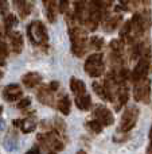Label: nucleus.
Returning <instances> with one entry per match:
<instances>
[{"label":"nucleus","mask_w":152,"mask_h":154,"mask_svg":"<svg viewBox=\"0 0 152 154\" xmlns=\"http://www.w3.org/2000/svg\"><path fill=\"white\" fill-rule=\"evenodd\" d=\"M69 32L72 38V51L77 57H82L86 51V32L80 27H72Z\"/></svg>","instance_id":"obj_1"},{"label":"nucleus","mask_w":152,"mask_h":154,"mask_svg":"<svg viewBox=\"0 0 152 154\" xmlns=\"http://www.w3.org/2000/svg\"><path fill=\"white\" fill-rule=\"evenodd\" d=\"M85 72L90 77H100L105 72L104 57L101 53H94L85 61Z\"/></svg>","instance_id":"obj_2"},{"label":"nucleus","mask_w":152,"mask_h":154,"mask_svg":"<svg viewBox=\"0 0 152 154\" xmlns=\"http://www.w3.org/2000/svg\"><path fill=\"white\" fill-rule=\"evenodd\" d=\"M137 118H139V109H137V107L136 106L127 107V109L124 111L123 116H121L118 131L120 133H125V134L128 131H131L135 127V125H136Z\"/></svg>","instance_id":"obj_3"},{"label":"nucleus","mask_w":152,"mask_h":154,"mask_svg":"<svg viewBox=\"0 0 152 154\" xmlns=\"http://www.w3.org/2000/svg\"><path fill=\"white\" fill-rule=\"evenodd\" d=\"M27 34H28V38L31 39L32 43L35 45H43V43L47 42V32H46L45 24L42 22H32L28 26V30H27Z\"/></svg>","instance_id":"obj_4"},{"label":"nucleus","mask_w":152,"mask_h":154,"mask_svg":"<svg viewBox=\"0 0 152 154\" xmlns=\"http://www.w3.org/2000/svg\"><path fill=\"white\" fill-rule=\"evenodd\" d=\"M150 96H151V85H150V80L143 79L136 81L133 87V97L136 101L140 103H145L147 104L150 101Z\"/></svg>","instance_id":"obj_5"},{"label":"nucleus","mask_w":152,"mask_h":154,"mask_svg":"<svg viewBox=\"0 0 152 154\" xmlns=\"http://www.w3.org/2000/svg\"><path fill=\"white\" fill-rule=\"evenodd\" d=\"M148 70H150V58H148L147 53H145L140 57L137 65L135 66L133 72H132V80L136 82V81H139V80L147 79Z\"/></svg>","instance_id":"obj_6"},{"label":"nucleus","mask_w":152,"mask_h":154,"mask_svg":"<svg viewBox=\"0 0 152 154\" xmlns=\"http://www.w3.org/2000/svg\"><path fill=\"white\" fill-rule=\"evenodd\" d=\"M94 118H96V120H98L102 126H110L115 122V118H113L112 112L105 106H101V104L94 107Z\"/></svg>","instance_id":"obj_7"},{"label":"nucleus","mask_w":152,"mask_h":154,"mask_svg":"<svg viewBox=\"0 0 152 154\" xmlns=\"http://www.w3.org/2000/svg\"><path fill=\"white\" fill-rule=\"evenodd\" d=\"M38 141L46 147V149H53L55 152L63 149V143L58 139V137L55 134H46V135H39Z\"/></svg>","instance_id":"obj_8"},{"label":"nucleus","mask_w":152,"mask_h":154,"mask_svg":"<svg viewBox=\"0 0 152 154\" xmlns=\"http://www.w3.org/2000/svg\"><path fill=\"white\" fill-rule=\"evenodd\" d=\"M22 96V88L18 84L7 85L3 91V97L7 101H15Z\"/></svg>","instance_id":"obj_9"},{"label":"nucleus","mask_w":152,"mask_h":154,"mask_svg":"<svg viewBox=\"0 0 152 154\" xmlns=\"http://www.w3.org/2000/svg\"><path fill=\"white\" fill-rule=\"evenodd\" d=\"M22 81H23V84L27 88H34L42 81V77H40V75H38L37 72H30L26 76H23Z\"/></svg>","instance_id":"obj_10"},{"label":"nucleus","mask_w":152,"mask_h":154,"mask_svg":"<svg viewBox=\"0 0 152 154\" xmlns=\"http://www.w3.org/2000/svg\"><path fill=\"white\" fill-rule=\"evenodd\" d=\"M70 89H72V92L74 93L75 96H80V95L86 93L85 82L78 80V79H75V77H72V80H70Z\"/></svg>","instance_id":"obj_11"},{"label":"nucleus","mask_w":152,"mask_h":154,"mask_svg":"<svg viewBox=\"0 0 152 154\" xmlns=\"http://www.w3.org/2000/svg\"><path fill=\"white\" fill-rule=\"evenodd\" d=\"M75 104H77V107L80 109L88 111V109L92 107V99L88 93H83V95L75 96Z\"/></svg>","instance_id":"obj_12"},{"label":"nucleus","mask_w":152,"mask_h":154,"mask_svg":"<svg viewBox=\"0 0 152 154\" xmlns=\"http://www.w3.org/2000/svg\"><path fill=\"white\" fill-rule=\"evenodd\" d=\"M53 91L50 89V88H42V89L38 92V100L40 101V103L46 104V106H51L53 104Z\"/></svg>","instance_id":"obj_13"},{"label":"nucleus","mask_w":152,"mask_h":154,"mask_svg":"<svg viewBox=\"0 0 152 154\" xmlns=\"http://www.w3.org/2000/svg\"><path fill=\"white\" fill-rule=\"evenodd\" d=\"M18 146H19V142H18L16 134L10 133L4 139V147L8 150V152H13V150L18 149Z\"/></svg>","instance_id":"obj_14"},{"label":"nucleus","mask_w":152,"mask_h":154,"mask_svg":"<svg viewBox=\"0 0 152 154\" xmlns=\"http://www.w3.org/2000/svg\"><path fill=\"white\" fill-rule=\"evenodd\" d=\"M11 45H12V50L15 53H20L23 49V37L20 32H15L11 35Z\"/></svg>","instance_id":"obj_15"},{"label":"nucleus","mask_w":152,"mask_h":154,"mask_svg":"<svg viewBox=\"0 0 152 154\" xmlns=\"http://www.w3.org/2000/svg\"><path fill=\"white\" fill-rule=\"evenodd\" d=\"M37 127V122H35L34 118H26V119H22V125H20V128L23 133L28 134V133H32Z\"/></svg>","instance_id":"obj_16"},{"label":"nucleus","mask_w":152,"mask_h":154,"mask_svg":"<svg viewBox=\"0 0 152 154\" xmlns=\"http://www.w3.org/2000/svg\"><path fill=\"white\" fill-rule=\"evenodd\" d=\"M70 99H69V96H66V95H63L61 99L58 100V109L62 112L63 115H69V112H70Z\"/></svg>","instance_id":"obj_17"},{"label":"nucleus","mask_w":152,"mask_h":154,"mask_svg":"<svg viewBox=\"0 0 152 154\" xmlns=\"http://www.w3.org/2000/svg\"><path fill=\"white\" fill-rule=\"evenodd\" d=\"M93 89L94 92L97 93L98 97H101L102 100H108L109 101V95L107 92V88H105L104 84H100V82H93Z\"/></svg>","instance_id":"obj_18"},{"label":"nucleus","mask_w":152,"mask_h":154,"mask_svg":"<svg viewBox=\"0 0 152 154\" xmlns=\"http://www.w3.org/2000/svg\"><path fill=\"white\" fill-rule=\"evenodd\" d=\"M150 5V0H128V7H135V8H145Z\"/></svg>","instance_id":"obj_19"},{"label":"nucleus","mask_w":152,"mask_h":154,"mask_svg":"<svg viewBox=\"0 0 152 154\" xmlns=\"http://www.w3.org/2000/svg\"><path fill=\"white\" fill-rule=\"evenodd\" d=\"M86 126H88V128L90 131H93L94 134H98V133H101L102 131V127H104V126L101 125V123L98 122V120H90V122H88L86 123Z\"/></svg>","instance_id":"obj_20"},{"label":"nucleus","mask_w":152,"mask_h":154,"mask_svg":"<svg viewBox=\"0 0 152 154\" xmlns=\"http://www.w3.org/2000/svg\"><path fill=\"white\" fill-rule=\"evenodd\" d=\"M118 22H120V18L118 16H112V18H108L107 22H105V27H107L108 31H112L116 27L118 26Z\"/></svg>","instance_id":"obj_21"},{"label":"nucleus","mask_w":152,"mask_h":154,"mask_svg":"<svg viewBox=\"0 0 152 154\" xmlns=\"http://www.w3.org/2000/svg\"><path fill=\"white\" fill-rule=\"evenodd\" d=\"M16 24H18V19H16V16H13V15L5 16V19H4V27H5V30H7V31H10L11 29H13Z\"/></svg>","instance_id":"obj_22"},{"label":"nucleus","mask_w":152,"mask_h":154,"mask_svg":"<svg viewBox=\"0 0 152 154\" xmlns=\"http://www.w3.org/2000/svg\"><path fill=\"white\" fill-rule=\"evenodd\" d=\"M90 43H92V46H93L94 49H101L102 46H104V41L101 39V38H92L90 39Z\"/></svg>","instance_id":"obj_23"},{"label":"nucleus","mask_w":152,"mask_h":154,"mask_svg":"<svg viewBox=\"0 0 152 154\" xmlns=\"http://www.w3.org/2000/svg\"><path fill=\"white\" fill-rule=\"evenodd\" d=\"M7 56H8L7 46H5L4 42H1V41H0V60H4Z\"/></svg>","instance_id":"obj_24"},{"label":"nucleus","mask_w":152,"mask_h":154,"mask_svg":"<svg viewBox=\"0 0 152 154\" xmlns=\"http://www.w3.org/2000/svg\"><path fill=\"white\" fill-rule=\"evenodd\" d=\"M30 103H31V99L30 97H26V99H22L18 103V108H27V107L30 106Z\"/></svg>","instance_id":"obj_25"},{"label":"nucleus","mask_w":152,"mask_h":154,"mask_svg":"<svg viewBox=\"0 0 152 154\" xmlns=\"http://www.w3.org/2000/svg\"><path fill=\"white\" fill-rule=\"evenodd\" d=\"M58 7H59L61 12H66L67 8H69V0H59Z\"/></svg>","instance_id":"obj_26"},{"label":"nucleus","mask_w":152,"mask_h":154,"mask_svg":"<svg viewBox=\"0 0 152 154\" xmlns=\"http://www.w3.org/2000/svg\"><path fill=\"white\" fill-rule=\"evenodd\" d=\"M48 88H50V89L54 92V91H57L59 88V82L58 81H51V84H50V87H48Z\"/></svg>","instance_id":"obj_27"},{"label":"nucleus","mask_w":152,"mask_h":154,"mask_svg":"<svg viewBox=\"0 0 152 154\" xmlns=\"http://www.w3.org/2000/svg\"><path fill=\"white\" fill-rule=\"evenodd\" d=\"M148 154H152V126H151V130H150V146H148Z\"/></svg>","instance_id":"obj_28"},{"label":"nucleus","mask_w":152,"mask_h":154,"mask_svg":"<svg viewBox=\"0 0 152 154\" xmlns=\"http://www.w3.org/2000/svg\"><path fill=\"white\" fill-rule=\"evenodd\" d=\"M7 7V0H0V11H5Z\"/></svg>","instance_id":"obj_29"},{"label":"nucleus","mask_w":152,"mask_h":154,"mask_svg":"<svg viewBox=\"0 0 152 154\" xmlns=\"http://www.w3.org/2000/svg\"><path fill=\"white\" fill-rule=\"evenodd\" d=\"M26 154H39V150H38L37 147H34V149H31L30 152H27Z\"/></svg>","instance_id":"obj_30"},{"label":"nucleus","mask_w":152,"mask_h":154,"mask_svg":"<svg viewBox=\"0 0 152 154\" xmlns=\"http://www.w3.org/2000/svg\"><path fill=\"white\" fill-rule=\"evenodd\" d=\"M20 125H22V120L20 119L13 120V126H16V127H20Z\"/></svg>","instance_id":"obj_31"},{"label":"nucleus","mask_w":152,"mask_h":154,"mask_svg":"<svg viewBox=\"0 0 152 154\" xmlns=\"http://www.w3.org/2000/svg\"><path fill=\"white\" fill-rule=\"evenodd\" d=\"M4 127V122H3V120H0V128H3Z\"/></svg>","instance_id":"obj_32"},{"label":"nucleus","mask_w":152,"mask_h":154,"mask_svg":"<svg viewBox=\"0 0 152 154\" xmlns=\"http://www.w3.org/2000/svg\"><path fill=\"white\" fill-rule=\"evenodd\" d=\"M77 154H86V152H83V150H80Z\"/></svg>","instance_id":"obj_33"},{"label":"nucleus","mask_w":152,"mask_h":154,"mask_svg":"<svg viewBox=\"0 0 152 154\" xmlns=\"http://www.w3.org/2000/svg\"><path fill=\"white\" fill-rule=\"evenodd\" d=\"M48 2H53V0H47V3H48Z\"/></svg>","instance_id":"obj_34"},{"label":"nucleus","mask_w":152,"mask_h":154,"mask_svg":"<svg viewBox=\"0 0 152 154\" xmlns=\"http://www.w3.org/2000/svg\"><path fill=\"white\" fill-rule=\"evenodd\" d=\"M13 2H19V0H13Z\"/></svg>","instance_id":"obj_35"}]
</instances>
